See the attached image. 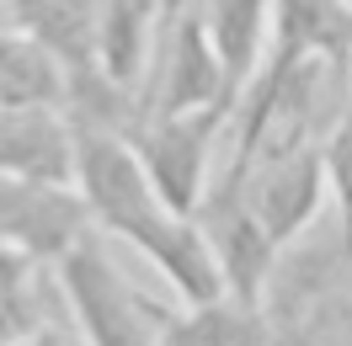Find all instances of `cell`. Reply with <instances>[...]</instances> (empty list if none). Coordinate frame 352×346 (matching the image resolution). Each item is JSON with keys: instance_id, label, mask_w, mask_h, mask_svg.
<instances>
[{"instance_id": "obj_14", "label": "cell", "mask_w": 352, "mask_h": 346, "mask_svg": "<svg viewBox=\"0 0 352 346\" xmlns=\"http://www.w3.org/2000/svg\"><path fill=\"white\" fill-rule=\"evenodd\" d=\"M11 346H91V336L80 330V320H75V309H69V299H65L32 336H22V341H11Z\"/></svg>"}, {"instance_id": "obj_10", "label": "cell", "mask_w": 352, "mask_h": 346, "mask_svg": "<svg viewBox=\"0 0 352 346\" xmlns=\"http://www.w3.org/2000/svg\"><path fill=\"white\" fill-rule=\"evenodd\" d=\"M0 91H6V107H65L69 112L75 69H69L48 43L27 38V32H6Z\"/></svg>"}, {"instance_id": "obj_2", "label": "cell", "mask_w": 352, "mask_h": 346, "mask_svg": "<svg viewBox=\"0 0 352 346\" xmlns=\"http://www.w3.org/2000/svg\"><path fill=\"white\" fill-rule=\"evenodd\" d=\"M59 282L91 346H171L176 309L155 303L139 282L123 277L96 235L59 261Z\"/></svg>"}, {"instance_id": "obj_7", "label": "cell", "mask_w": 352, "mask_h": 346, "mask_svg": "<svg viewBox=\"0 0 352 346\" xmlns=\"http://www.w3.org/2000/svg\"><path fill=\"white\" fill-rule=\"evenodd\" d=\"M0 160L22 181L80 187V128L65 107H6Z\"/></svg>"}, {"instance_id": "obj_11", "label": "cell", "mask_w": 352, "mask_h": 346, "mask_svg": "<svg viewBox=\"0 0 352 346\" xmlns=\"http://www.w3.org/2000/svg\"><path fill=\"white\" fill-rule=\"evenodd\" d=\"M171 346H272V320L262 303L224 293L214 303H187L171 325Z\"/></svg>"}, {"instance_id": "obj_3", "label": "cell", "mask_w": 352, "mask_h": 346, "mask_svg": "<svg viewBox=\"0 0 352 346\" xmlns=\"http://www.w3.org/2000/svg\"><path fill=\"white\" fill-rule=\"evenodd\" d=\"M235 107H203V112H139L123 139L133 154L144 160V171L155 176V187L166 192L176 214L198 218L203 197H208V150L219 139L224 117Z\"/></svg>"}, {"instance_id": "obj_6", "label": "cell", "mask_w": 352, "mask_h": 346, "mask_svg": "<svg viewBox=\"0 0 352 346\" xmlns=\"http://www.w3.org/2000/svg\"><path fill=\"white\" fill-rule=\"evenodd\" d=\"M309 59L352 65V5L347 0H272V43L256 80H283Z\"/></svg>"}, {"instance_id": "obj_16", "label": "cell", "mask_w": 352, "mask_h": 346, "mask_svg": "<svg viewBox=\"0 0 352 346\" xmlns=\"http://www.w3.org/2000/svg\"><path fill=\"white\" fill-rule=\"evenodd\" d=\"M347 5H352V0H347Z\"/></svg>"}, {"instance_id": "obj_8", "label": "cell", "mask_w": 352, "mask_h": 346, "mask_svg": "<svg viewBox=\"0 0 352 346\" xmlns=\"http://www.w3.org/2000/svg\"><path fill=\"white\" fill-rule=\"evenodd\" d=\"M112 0H6V32H27L48 43L75 80L102 75V22Z\"/></svg>"}, {"instance_id": "obj_4", "label": "cell", "mask_w": 352, "mask_h": 346, "mask_svg": "<svg viewBox=\"0 0 352 346\" xmlns=\"http://www.w3.org/2000/svg\"><path fill=\"white\" fill-rule=\"evenodd\" d=\"M0 224L6 245L22 256L59 266V261L96 235V214L80 187H54V181H22L6 176L0 181Z\"/></svg>"}, {"instance_id": "obj_1", "label": "cell", "mask_w": 352, "mask_h": 346, "mask_svg": "<svg viewBox=\"0 0 352 346\" xmlns=\"http://www.w3.org/2000/svg\"><path fill=\"white\" fill-rule=\"evenodd\" d=\"M75 128H80V192L96 214V229L129 240L139 256H150L187 303L224 299L230 282L214 256V240L203 235L198 218L176 214L166 203V192L155 187V176L144 171L133 144L102 123L75 117Z\"/></svg>"}, {"instance_id": "obj_12", "label": "cell", "mask_w": 352, "mask_h": 346, "mask_svg": "<svg viewBox=\"0 0 352 346\" xmlns=\"http://www.w3.org/2000/svg\"><path fill=\"white\" fill-rule=\"evenodd\" d=\"M155 11H160V0H112L107 22H102V75L129 96L139 91L144 65H150Z\"/></svg>"}, {"instance_id": "obj_9", "label": "cell", "mask_w": 352, "mask_h": 346, "mask_svg": "<svg viewBox=\"0 0 352 346\" xmlns=\"http://www.w3.org/2000/svg\"><path fill=\"white\" fill-rule=\"evenodd\" d=\"M203 22L230 69L235 96H245V86L256 80L267 59V43H272V0H203Z\"/></svg>"}, {"instance_id": "obj_13", "label": "cell", "mask_w": 352, "mask_h": 346, "mask_svg": "<svg viewBox=\"0 0 352 346\" xmlns=\"http://www.w3.org/2000/svg\"><path fill=\"white\" fill-rule=\"evenodd\" d=\"M320 154H326V181H331V192H336V208H342V245L352 251V107L326 133Z\"/></svg>"}, {"instance_id": "obj_15", "label": "cell", "mask_w": 352, "mask_h": 346, "mask_svg": "<svg viewBox=\"0 0 352 346\" xmlns=\"http://www.w3.org/2000/svg\"><path fill=\"white\" fill-rule=\"evenodd\" d=\"M160 5H166V11H171V16H176V11H187V0H160Z\"/></svg>"}, {"instance_id": "obj_5", "label": "cell", "mask_w": 352, "mask_h": 346, "mask_svg": "<svg viewBox=\"0 0 352 346\" xmlns=\"http://www.w3.org/2000/svg\"><path fill=\"white\" fill-rule=\"evenodd\" d=\"M203 107H241V96L230 86L219 48L208 38L198 5L176 11L160 43V80L139 102V112H203Z\"/></svg>"}]
</instances>
